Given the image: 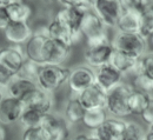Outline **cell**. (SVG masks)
<instances>
[{
	"mask_svg": "<svg viewBox=\"0 0 153 140\" xmlns=\"http://www.w3.org/2000/svg\"><path fill=\"white\" fill-rule=\"evenodd\" d=\"M70 46L52 39L46 27L33 32L31 39L25 44L26 58L40 65H62L71 54Z\"/></svg>",
	"mask_w": 153,
	"mask_h": 140,
	"instance_id": "obj_1",
	"label": "cell"
},
{
	"mask_svg": "<svg viewBox=\"0 0 153 140\" xmlns=\"http://www.w3.org/2000/svg\"><path fill=\"white\" fill-rule=\"evenodd\" d=\"M107 26L93 10L87 11L80 25V32L86 40V45H97L111 41L107 33Z\"/></svg>",
	"mask_w": 153,
	"mask_h": 140,
	"instance_id": "obj_2",
	"label": "cell"
},
{
	"mask_svg": "<svg viewBox=\"0 0 153 140\" xmlns=\"http://www.w3.org/2000/svg\"><path fill=\"white\" fill-rule=\"evenodd\" d=\"M70 73L71 68L64 65H41L37 84L40 88L53 93L67 82Z\"/></svg>",
	"mask_w": 153,
	"mask_h": 140,
	"instance_id": "obj_3",
	"label": "cell"
},
{
	"mask_svg": "<svg viewBox=\"0 0 153 140\" xmlns=\"http://www.w3.org/2000/svg\"><path fill=\"white\" fill-rule=\"evenodd\" d=\"M132 90L133 85L121 82L119 86L106 93V110L108 114L120 119L131 116L127 101Z\"/></svg>",
	"mask_w": 153,
	"mask_h": 140,
	"instance_id": "obj_4",
	"label": "cell"
},
{
	"mask_svg": "<svg viewBox=\"0 0 153 140\" xmlns=\"http://www.w3.org/2000/svg\"><path fill=\"white\" fill-rule=\"evenodd\" d=\"M111 44L114 50L123 51L137 57H143L147 48V40L139 33L118 32L111 40Z\"/></svg>",
	"mask_w": 153,
	"mask_h": 140,
	"instance_id": "obj_5",
	"label": "cell"
},
{
	"mask_svg": "<svg viewBox=\"0 0 153 140\" xmlns=\"http://www.w3.org/2000/svg\"><path fill=\"white\" fill-rule=\"evenodd\" d=\"M26 59L25 51L20 46L0 47V71L11 77H17Z\"/></svg>",
	"mask_w": 153,
	"mask_h": 140,
	"instance_id": "obj_6",
	"label": "cell"
},
{
	"mask_svg": "<svg viewBox=\"0 0 153 140\" xmlns=\"http://www.w3.org/2000/svg\"><path fill=\"white\" fill-rule=\"evenodd\" d=\"M113 51L114 48L111 41L101 42L97 45H86V48L84 52V59L91 68L97 70L101 66L110 64Z\"/></svg>",
	"mask_w": 153,
	"mask_h": 140,
	"instance_id": "obj_7",
	"label": "cell"
},
{
	"mask_svg": "<svg viewBox=\"0 0 153 140\" xmlns=\"http://www.w3.org/2000/svg\"><path fill=\"white\" fill-rule=\"evenodd\" d=\"M96 82V72L90 66H76L71 70L67 85L72 94L79 96L87 87Z\"/></svg>",
	"mask_w": 153,
	"mask_h": 140,
	"instance_id": "obj_8",
	"label": "cell"
},
{
	"mask_svg": "<svg viewBox=\"0 0 153 140\" xmlns=\"http://www.w3.org/2000/svg\"><path fill=\"white\" fill-rule=\"evenodd\" d=\"M92 10L107 27H115L124 10L119 0H92Z\"/></svg>",
	"mask_w": 153,
	"mask_h": 140,
	"instance_id": "obj_9",
	"label": "cell"
},
{
	"mask_svg": "<svg viewBox=\"0 0 153 140\" xmlns=\"http://www.w3.org/2000/svg\"><path fill=\"white\" fill-rule=\"evenodd\" d=\"M45 27H46L47 34L52 39L58 40V41H60V42H62L70 47H72L76 42L84 39L82 34L74 33L66 24H64L62 21L56 19V18H53V20Z\"/></svg>",
	"mask_w": 153,
	"mask_h": 140,
	"instance_id": "obj_10",
	"label": "cell"
},
{
	"mask_svg": "<svg viewBox=\"0 0 153 140\" xmlns=\"http://www.w3.org/2000/svg\"><path fill=\"white\" fill-rule=\"evenodd\" d=\"M25 110V105L20 99L5 96L0 102V124L12 125L19 122V119Z\"/></svg>",
	"mask_w": 153,
	"mask_h": 140,
	"instance_id": "obj_11",
	"label": "cell"
},
{
	"mask_svg": "<svg viewBox=\"0 0 153 140\" xmlns=\"http://www.w3.org/2000/svg\"><path fill=\"white\" fill-rule=\"evenodd\" d=\"M21 101L24 102L26 108H33L42 113H50L53 107L52 93L40 88L39 86L30 93H27L21 99Z\"/></svg>",
	"mask_w": 153,
	"mask_h": 140,
	"instance_id": "obj_12",
	"label": "cell"
},
{
	"mask_svg": "<svg viewBox=\"0 0 153 140\" xmlns=\"http://www.w3.org/2000/svg\"><path fill=\"white\" fill-rule=\"evenodd\" d=\"M41 126L45 128L51 140H66L70 137L68 122L52 112L45 114Z\"/></svg>",
	"mask_w": 153,
	"mask_h": 140,
	"instance_id": "obj_13",
	"label": "cell"
},
{
	"mask_svg": "<svg viewBox=\"0 0 153 140\" xmlns=\"http://www.w3.org/2000/svg\"><path fill=\"white\" fill-rule=\"evenodd\" d=\"M127 121L120 118H108L96 131H92V137L98 140H119L126 128Z\"/></svg>",
	"mask_w": 153,
	"mask_h": 140,
	"instance_id": "obj_14",
	"label": "cell"
},
{
	"mask_svg": "<svg viewBox=\"0 0 153 140\" xmlns=\"http://www.w3.org/2000/svg\"><path fill=\"white\" fill-rule=\"evenodd\" d=\"M123 82V74L111 64L96 70V84L106 93Z\"/></svg>",
	"mask_w": 153,
	"mask_h": 140,
	"instance_id": "obj_15",
	"label": "cell"
},
{
	"mask_svg": "<svg viewBox=\"0 0 153 140\" xmlns=\"http://www.w3.org/2000/svg\"><path fill=\"white\" fill-rule=\"evenodd\" d=\"M4 36L10 44L14 46H21L31 39V37L33 36V30L31 28L28 22L11 21L4 30Z\"/></svg>",
	"mask_w": 153,
	"mask_h": 140,
	"instance_id": "obj_16",
	"label": "cell"
},
{
	"mask_svg": "<svg viewBox=\"0 0 153 140\" xmlns=\"http://www.w3.org/2000/svg\"><path fill=\"white\" fill-rule=\"evenodd\" d=\"M78 98L80 100L84 108L96 110V108H106V92L102 91L96 82L82 91Z\"/></svg>",
	"mask_w": 153,
	"mask_h": 140,
	"instance_id": "obj_17",
	"label": "cell"
},
{
	"mask_svg": "<svg viewBox=\"0 0 153 140\" xmlns=\"http://www.w3.org/2000/svg\"><path fill=\"white\" fill-rule=\"evenodd\" d=\"M140 58L141 57H137V56L123 52V51L114 50L112 53L111 60H110V64L113 67H115L123 76L130 74V73L134 74L138 71Z\"/></svg>",
	"mask_w": 153,
	"mask_h": 140,
	"instance_id": "obj_18",
	"label": "cell"
},
{
	"mask_svg": "<svg viewBox=\"0 0 153 140\" xmlns=\"http://www.w3.org/2000/svg\"><path fill=\"white\" fill-rule=\"evenodd\" d=\"M140 19H141V11H139L137 8L126 10L120 16L115 28L118 30V32L139 33V31H140Z\"/></svg>",
	"mask_w": 153,
	"mask_h": 140,
	"instance_id": "obj_19",
	"label": "cell"
},
{
	"mask_svg": "<svg viewBox=\"0 0 153 140\" xmlns=\"http://www.w3.org/2000/svg\"><path fill=\"white\" fill-rule=\"evenodd\" d=\"M85 108L81 105L78 96H74L68 98L66 101V105L64 107V119L68 122V125H76L82 121Z\"/></svg>",
	"mask_w": 153,
	"mask_h": 140,
	"instance_id": "obj_20",
	"label": "cell"
},
{
	"mask_svg": "<svg viewBox=\"0 0 153 140\" xmlns=\"http://www.w3.org/2000/svg\"><path fill=\"white\" fill-rule=\"evenodd\" d=\"M5 7L11 21L27 22L32 16V7L22 0L10 1L5 5Z\"/></svg>",
	"mask_w": 153,
	"mask_h": 140,
	"instance_id": "obj_21",
	"label": "cell"
},
{
	"mask_svg": "<svg viewBox=\"0 0 153 140\" xmlns=\"http://www.w3.org/2000/svg\"><path fill=\"white\" fill-rule=\"evenodd\" d=\"M38 87V84L33 80L22 79L19 77H14L11 84L8 85V87L6 88V96L17 98V99H22L27 93H30L31 91H33L34 88Z\"/></svg>",
	"mask_w": 153,
	"mask_h": 140,
	"instance_id": "obj_22",
	"label": "cell"
},
{
	"mask_svg": "<svg viewBox=\"0 0 153 140\" xmlns=\"http://www.w3.org/2000/svg\"><path fill=\"white\" fill-rule=\"evenodd\" d=\"M151 98L152 97L150 94L133 87V90L131 91V93L128 96V101H127L131 116H140L144 112V110L146 108V106L149 105Z\"/></svg>",
	"mask_w": 153,
	"mask_h": 140,
	"instance_id": "obj_23",
	"label": "cell"
},
{
	"mask_svg": "<svg viewBox=\"0 0 153 140\" xmlns=\"http://www.w3.org/2000/svg\"><path fill=\"white\" fill-rule=\"evenodd\" d=\"M107 119H108V112L106 108H96V110L85 111L81 122L90 131H96L101 125H104Z\"/></svg>",
	"mask_w": 153,
	"mask_h": 140,
	"instance_id": "obj_24",
	"label": "cell"
},
{
	"mask_svg": "<svg viewBox=\"0 0 153 140\" xmlns=\"http://www.w3.org/2000/svg\"><path fill=\"white\" fill-rule=\"evenodd\" d=\"M45 114L46 113H42L40 111H37V110L25 107V110H24V112H22L19 119V124L24 127V130L38 127V126H41Z\"/></svg>",
	"mask_w": 153,
	"mask_h": 140,
	"instance_id": "obj_25",
	"label": "cell"
},
{
	"mask_svg": "<svg viewBox=\"0 0 153 140\" xmlns=\"http://www.w3.org/2000/svg\"><path fill=\"white\" fill-rule=\"evenodd\" d=\"M40 67H41L40 64L34 62V61H32V60H30V59H26L25 62L22 64L20 71L18 72L17 77L22 78V79L33 80V81L37 82V78H38Z\"/></svg>",
	"mask_w": 153,
	"mask_h": 140,
	"instance_id": "obj_26",
	"label": "cell"
},
{
	"mask_svg": "<svg viewBox=\"0 0 153 140\" xmlns=\"http://www.w3.org/2000/svg\"><path fill=\"white\" fill-rule=\"evenodd\" d=\"M139 34L143 36L145 39L153 34V7L141 11Z\"/></svg>",
	"mask_w": 153,
	"mask_h": 140,
	"instance_id": "obj_27",
	"label": "cell"
},
{
	"mask_svg": "<svg viewBox=\"0 0 153 140\" xmlns=\"http://www.w3.org/2000/svg\"><path fill=\"white\" fill-rule=\"evenodd\" d=\"M134 76L133 80V87L139 90V91H143L147 94H152L153 93V78L149 77L147 74H145L144 72H140L138 71Z\"/></svg>",
	"mask_w": 153,
	"mask_h": 140,
	"instance_id": "obj_28",
	"label": "cell"
},
{
	"mask_svg": "<svg viewBox=\"0 0 153 140\" xmlns=\"http://www.w3.org/2000/svg\"><path fill=\"white\" fill-rule=\"evenodd\" d=\"M145 132L143 127L133 121L126 124V128L119 140H145Z\"/></svg>",
	"mask_w": 153,
	"mask_h": 140,
	"instance_id": "obj_29",
	"label": "cell"
},
{
	"mask_svg": "<svg viewBox=\"0 0 153 140\" xmlns=\"http://www.w3.org/2000/svg\"><path fill=\"white\" fill-rule=\"evenodd\" d=\"M21 140H51L50 136L45 131L42 126L32 127V128H25L22 132Z\"/></svg>",
	"mask_w": 153,
	"mask_h": 140,
	"instance_id": "obj_30",
	"label": "cell"
},
{
	"mask_svg": "<svg viewBox=\"0 0 153 140\" xmlns=\"http://www.w3.org/2000/svg\"><path fill=\"white\" fill-rule=\"evenodd\" d=\"M138 71L144 72V73L147 74L149 77L153 78V52L145 53V54L140 58ZM138 71H137V72H138ZM137 72H135V73H137ZM135 73H134V74H135Z\"/></svg>",
	"mask_w": 153,
	"mask_h": 140,
	"instance_id": "obj_31",
	"label": "cell"
},
{
	"mask_svg": "<svg viewBox=\"0 0 153 140\" xmlns=\"http://www.w3.org/2000/svg\"><path fill=\"white\" fill-rule=\"evenodd\" d=\"M140 117H141L143 121L146 125H149V126L153 125V98H151L149 105L146 106V108L144 110V112L140 114Z\"/></svg>",
	"mask_w": 153,
	"mask_h": 140,
	"instance_id": "obj_32",
	"label": "cell"
},
{
	"mask_svg": "<svg viewBox=\"0 0 153 140\" xmlns=\"http://www.w3.org/2000/svg\"><path fill=\"white\" fill-rule=\"evenodd\" d=\"M62 6L72 7V6H87L92 7V0H59Z\"/></svg>",
	"mask_w": 153,
	"mask_h": 140,
	"instance_id": "obj_33",
	"label": "cell"
},
{
	"mask_svg": "<svg viewBox=\"0 0 153 140\" xmlns=\"http://www.w3.org/2000/svg\"><path fill=\"white\" fill-rule=\"evenodd\" d=\"M11 22V19L8 17V13L6 11V7L5 6H0V30L4 31L8 24Z\"/></svg>",
	"mask_w": 153,
	"mask_h": 140,
	"instance_id": "obj_34",
	"label": "cell"
},
{
	"mask_svg": "<svg viewBox=\"0 0 153 140\" xmlns=\"http://www.w3.org/2000/svg\"><path fill=\"white\" fill-rule=\"evenodd\" d=\"M14 77H11L6 73H4L2 71H0V88L2 90H6L8 87V85L11 84V81Z\"/></svg>",
	"mask_w": 153,
	"mask_h": 140,
	"instance_id": "obj_35",
	"label": "cell"
},
{
	"mask_svg": "<svg viewBox=\"0 0 153 140\" xmlns=\"http://www.w3.org/2000/svg\"><path fill=\"white\" fill-rule=\"evenodd\" d=\"M119 2H120V5H121L124 11L137 8V0H119Z\"/></svg>",
	"mask_w": 153,
	"mask_h": 140,
	"instance_id": "obj_36",
	"label": "cell"
},
{
	"mask_svg": "<svg viewBox=\"0 0 153 140\" xmlns=\"http://www.w3.org/2000/svg\"><path fill=\"white\" fill-rule=\"evenodd\" d=\"M153 7V0H137V8L139 11H144Z\"/></svg>",
	"mask_w": 153,
	"mask_h": 140,
	"instance_id": "obj_37",
	"label": "cell"
},
{
	"mask_svg": "<svg viewBox=\"0 0 153 140\" xmlns=\"http://www.w3.org/2000/svg\"><path fill=\"white\" fill-rule=\"evenodd\" d=\"M66 140H90V136L84 134V133H80V134H76V136L68 137Z\"/></svg>",
	"mask_w": 153,
	"mask_h": 140,
	"instance_id": "obj_38",
	"label": "cell"
},
{
	"mask_svg": "<svg viewBox=\"0 0 153 140\" xmlns=\"http://www.w3.org/2000/svg\"><path fill=\"white\" fill-rule=\"evenodd\" d=\"M145 140H153V125L149 126V131L145 134Z\"/></svg>",
	"mask_w": 153,
	"mask_h": 140,
	"instance_id": "obj_39",
	"label": "cell"
},
{
	"mask_svg": "<svg viewBox=\"0 0 153 140\" xmlns=\"http://www.w3.org/2000/svg\"><path fill=\"white\" fill-rule=\"evenodd\" d=\"M5 139H6V132H5V128H4L2 124H0V140Z\"/></svg>",
	"mask_w": 153,
	"mask_h": 140,
	"instance_id": "obj_40",
	"label": "cell"
},
{
	"mask_svg": "<svg viewBox=\"0 0 153 140\" xmlns=\"http://www.w3.org/2000/svg\"><path fill=\"white\" fill-rule=\"evenodd\" d=\"M146 40H147V45H149V46L152 48V51H153V34H152V36H150V37H149Z\"/></svg>",
	"mask_w": 153,
	"mask_h": 140,
	"instance_id": "obj_41",
	"label": "cell"
},
{
	"mask_svg": "<svg viewBox=\"0 0 153 140\" xmlns=\"http://www.w3.org/2000/svg\"><path fill=\"white\" fill-rule=\"evenodd\" d=\"M5 96H6V94H5L4 90H2V88H0V102H1V100L5 98Z\"/></svg>",
	"mask_w": 153,
	"mask_h": 140,
	"instance_id": "obj_42",
	"label": "cell"
},
{
	"mask_svg": "<svg viewBox=\"0 0 153 140\" xmlns=\"http://www.w3.org/2000/svg\"><path fill=\"white\" fill-rule=\"evenodd\" d=\"M8 2V0H0V6H5Z\"/></svg>",
	"mask_w": 153,
	"mask_h": 140,
	"instance_id": "obj_43",
	"label": "cell"
},
{
	"mask_svg": "<svg viewBox=\"0 0 153 140\" xmlns=\"http://www.w3.org/2000/svg\"><path fill=\"white\" fill-rule=\"evenodd\" d=\"M45 1H50V2H54V1H59V0H45Z\"/></svg>",
	"mask_w": 153,
	"mask_h": 140,
	"instance_id": "obj_44",
	"label": "cell"
},
{
	"mask_svg": "<svg viewBox=\"0 0 153 140\" xmlns=\"http://www.w3.org/2000/svg\"><path fill=\"white\" fill-rule=\"evenodd\" d=\"M10 1H17V0H8V2H10Z\"/></svg>",
	"mask_w": 153,
	"mask_h": 140,
	"instance_id": "obj_45",
	"label": "cell"
}]
</instances>
